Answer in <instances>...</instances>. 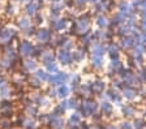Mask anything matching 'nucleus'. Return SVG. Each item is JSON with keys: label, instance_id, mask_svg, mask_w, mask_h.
Segmentation results:
<instances>
[{"label": "nucleus", "instance_id": "obj_3", "mask_svg": "<svg viewBox=\"0 0 146 129\" xmlns=\"http://www.w3.org/2000/svg\"><path fill=\"white\" fill-rule=\"evenodd\" d=\"M67 81H68V74L64 73V72H58V73L50 76V78H48V82L51 83V85H54V86L65 85Z\"/></svg>", "mask_w": 146, "mask_h": 129}, {"label": "nucleus", "instance_id": "obj_25", "mask_svg": "<svg viewBox=\"0 0 146 129\" xmlns=\"http://www.w3.org/2000/svg\"><path fill=\"white\" fill-rule=\"evenodd\" d=\"M33 34H34V31H33V29H31V28L24 30V35H26V37H30V35H33Z\"/></svg>", "mask_w": 146, "mask_h": 129}, {"label": "nucleus", "instance_id": "obj_21", "mask_svg": "<svg viewBox=\"0 0 146 129\" xmlns=\"http://www.w3.org/2000/svg\"><path fill=\"white\" fill-rule=\"evenodd\" d=\"M5 11H7V15H9V16L15 15V7H13L12 4H8V5H7V8H5Z\"/></svg>", "mask_w": 146, "mask_h": 129}, {"label": "nucleus", "instance_id": "obj_19", "mask_svg": "<svg viewBox=\"0 0 146 129\" xmlns=\"http://www.w3.org/2000/svg\"><path fill=\"white\" fill-rule=\"evenodd\" d=\"M93 55L94 58H100V56L103 55V47L102 46H97L93 48Z\"/></svg>", "mask_w": 146, "mask_h": 129}, {"label": "nucleus", "instance_id": "obj_32", "mask_svg": "<svg viewBox=\"0 0 146 129\" xmlns=\"http://www.w3.org/2000/svg\"><path fill=\"white\" fill-rule=\"evenodd\" d=\"M0 76H1V67H0Z\"/></svg>", "mask_w": 146, "mask_h": 129}, {"label": "nucleus", "instance_id": "obj_1", "mask_svg": "<svg viewBox=\"0 0 146 129\" xmlns=\"http://www.w3.org/2000/svg\"><path fill=\"white\" fill-rule=\"evenodd\" d=\"M16 38V30L7 26H0V44L8 46L12 43V40Z\"/></svg>", "mask_w": 146, "mask_h": 129}, {"label": "nucleus", "instance_id": "obj_6", "mask_svg": "<svg viewBox=\"0 0 146 129\" xmlns=\"http://www.w3.org/2000/svg\"><path fill=\"white\" fill-rule=\"evenodd\" d=\"M13 64H15V60L9 59L8 56L3 55L0 58V67H1V69H11L13 67Z\"/></svg>", "mask_w": 146, "mask_h": 129}, {"label": "nucleus", "instance_id": "obj_2", "mask_svg": "<svg viewBox=\"0 0 146 129\" xmlns=\"http://www.w3.org/2000/svg\"><path fill=\"white\" fill-rule=\"evenodd\" d=\"M33 51H34V46L33 43L29 42V40H21L18 43V54L24 58H29V56L33 55Z\"/></svg>", "mask_w": 146, "mask_h": 129}, {"label": "nucleus", "instance_id": "obj_16", "mask_svg": "<svg viewBox=\"0 0 146 129\" xmlns=\"http://www.w3.org/2000/svg\"><path fill=\"white\" fill-rule=\"evenodd\" d=\"M68 94H69V89H68L67 85L59 86V89H58V95L60 97V98H65Z\"/></svg>", "mask_w": 146, "mask_h": 129}, {"label": "nucleus", "instance_id": "obj_34", "mask_svg": "<svg viewBox=\"0 0 146 129\" xmlns=\"http://www.w3.org/2000/svg\"><path fill=\"white\" fill-rule=\"evenodd\" d=\"M143 25H145V28H146V21H145V24H143Z\"/></svg>", "mask_w": 146, "mask_h": 129}, {"label": "nucleus", "instance_id": "obj_26", "mask_svg": "<svg viewBox=\"0 0 146 129\" xmlns=\"http://www.w3.org/2000/svg\"><path fill=\"white\" fill-rule=\"evenodd\" d=\"M78 116H77V115H72V116H70V121H73V123H78Z\"/></svg>", "mask_w": 146, "mask_h": 129}, {"label": "nucleus", "instance_id": "obj_10", "mask_svg": "<svg viewBox=\"0 0 146 129\" xmlns=\"http://www.w3.org/2000/svg\"><path fill=\"white\" fill-rule=\"evenodd\" d=\"M24 69L26 72H33V71H36V63L31 59H27L26 62L24 63Z\"/></svg>", "mask_w": 146, "mask_h": 129}, {"label": "nucleus", "instance_id": "obj_33", "mask_svg": "<svg viewBox=\"0 0 146 129\" xmlns=\"http://www.w3.org/2000/svg\"><path fill=\"white\" fill-rule=\"evenodd\" d=\"M90 1H97V0H90Z\"/></svg>", "mask_w": 146, "mask_h": 129}, {"label": "nucleus", "instance_id": "obj_18", "mask_svg": "<svg viewBox=\"0 0 146 129\" xmlns=\"http://www.w3.org/2000/svg\"><path fill=\"white\" fill-rule=\"evenodd\" d=\"M24 128L25 129H34V125H35V123H34V120H31L30 117H27V119L24 120Z\"/></svg>", "mask_w": 146, "mask_h": 129}, {"label": "nucleus", "instance_id": "obj_11", "mask_svg": "<svg viewBox=\"0 0 146 129\" xmlns=\"http://www.w3.org/2000/svg\"><path fill=\"white\" fill-rule=\"evenodd\" d=\"M11 110H12V103H11L8 99H1V101H0V112L11 111Z\"/></svg>", "mask_w": 146, "mask_h": 129}, {"label": "nucleus", "instance_id": "obj_9", "mask_svg": "<svg viewBox=\"0 0 146 129\" xmlns=\"http://www.w3.org/2000/svg\"><path fill=\"white\" fill-rule=\"evenodd\" d=\"M17 25H18V28L24 31V30H26V29L30 28L31 22H30V20H29V17H21V19H18Z\"/></svg>", "mask_w": 146, "mask_h": 129}, {"label": "nucleus", "instance_id": "obj_14", "mask_svg": "<svg viewBox=\"0 0 146 129\" xmlns=\"http://www.w3.org/2000/svg\"><path fill=\"white\" fill-rule=\"evenodd\" d=\"M51 25L54 26L55 30H63L65 28V20H54V24L51 22Z\"/></svg>", "mask_w": 146, "mask_h": 129}, {"label": "nucleus", "instance_id": "obj_23", "mask_svg": "<svg viewBox=\"0 0 146 129\" xmlns=\"http://www.w3.org/2000/svg\"><path fill=\"white\" fill-rule=\"evenodd\" d=\"M98 25H99V26H106V25H107L106 19H103V17H99V19H98Z\"/></svg>", "mask_w": 146, "mask_h": 129}, {"label": "nucleus", "instance_id": "obj_29", "mask_svg": "<svg viewBox=\"0 0 146 129\" xmlns=\"http://www.w3.org/2000/svg\"><path fill=\"white\" fill-rule=\"evenodd\" d=\"M16 3H22V1H24V0H15Z\"/></svg>", "mask_w": 146, "mask_h": 129}, {"label": "nucleus", "instance_id": "obj_13", "mask_svg": "<svg viewBox=\"0 0 146 129\" xmlns=\"http://www.w3.org/2000/svg\"><path fill=\"white\" fill-rule=\"evenodd\" d=\"M40 59H42V63L43 64H47V63H51V62H54V55H52V52H42V55H40Z\"/></svg>", "mask_w": 146, "mask_h": 129}, {"label": "nucleus", "instance_id": "obj_20", "mask_svg": "<svg viewBox=\"0 0 146 129\" xmlns=\"http://www.w3.org/2000/svg\"><path fill=\"white\" fill-rule=\"evenodd\" d=\"M30 85H33V87H39V86H40V81L38 80L35 76H34L33 78L30 80Z\"/></svg>", "mask_w": 146, "mask_h": 129}, {"label": "nucleus", "instance_id": "obj_31", "mask_svg": "<svg viewBox=\"0 0 146 129\" xmlns=\"http://www.w3.org/2000/svg\"><path fill=\"white\" fill-rule=\"evenodd\" d=\"M85 0H77V3H84Z\"/></svg>", "mask_w": 146, "mask_h": 129}, {"label": "nucleus", "instance_id": "obj_30", "mask_svg": "<svg viewBox=\"0 0 146 129\" xmlns=\"http://www.w3.org/2000/svg\"><path fill=\"white\" fill-rule=\"evenodd\" d=\"M33 1H34V0H26V4L27 3H33Z\"/></svg>", "mask_w": 146, "mask_h": 129}, {"label": "nucleus", "instance_id": "obj_4", "mask_svg": "<svg viewBox=\"0 0 146 129\" xmlns=\"http://www.w3.org/2000/svg\"><path fill=\"white\" fill-rule=\"evenodd\" d=\"M58 59H59V62H60L63 65H68V64L72 63V54H70L68 50L61 48L60 51H59V54H58Z\"/></svg>", "mask_w": 146, "mask_h": 129}, {"label": "nucleus", "instance_id": "obj_5", "mask_svg": "<svg viewBox=\"0 0 146 129\" xmlns=\"http://www.w3.org/2000/svg\"><path fill=\"white\" fill-rule=\"evenodd\" d=\"M36 39L39 40L40 43H46L48 42L50 38H51V33H50L47 29H39V30L36 31Z\"/></svg>", "mask_w": 146, "mask_h": 129}, {"label": "nucleus", "instance_id": "obj_24", "mask_svg": "<svg viewBox=\"0 0 146 129\" xmlns=\"http://www.w3.org/2000/svg\"><path fill=\"white\" fill-rule=\"evenodd\" d=\"M93 64H95V67H100V65H102V60H100V58L93 59Z\"/></svg>", "mask_w": 146, "mask_h": 129}, {"label": "nucleus", "instance_id": "obj_17", "mask_svg": "<svg viewBox=\"0 0 146 129\" xmlns=\"http://www.w3.org/2000/svg\"><path fill=\"white\" fill-rule=\"evenodd\" d=\"M12 128V121L11 119H4L1 117L0 119V129H11Z\"/></svg>", "mask_w": 146, "mask_h": 129}, {"label": "nucleus", "instance_id": "obj_7", "mask_svg": "<svg viewBox=\"0 0 146 129\" xmlns=\"http://www.w3.org/2000/svg\"><path fill=\"white\" fill-rule=\"evenodd\" d=\"M38 4L35 3V0H34L33 3H27L26 4V8H25V12H26L27 16H31V17H34V16L36 15V9H38Z\"/></svg>", "mask_w": 146, "mask_h": 129}, {"label": "nucleus", "instance_id": "obj_15", "mask_svg": "<svg viewBox=\"0 0 146 129\" xmlns=\"http://www.w3.org/2000/svg\"><path fill=\"white\" fill-rule=\"evenodd\" d=\"M46 69L48 73H58L59 72V68H58V64L55 62H51V63H47L46 64Z\"/></svg>", "mask_w": 146, "mask_h": 129}, {"label": "nucleus", "instance_id": "obj_8", "mask_svg": "<svg viewBox=\"0 0 146 129\" xmlns=\"http://www.w3.org/2000/svg\"><path fill=\"white\" fill-rule=\"evenodd\" d=\"M34 76L38 78V80L40 81V82H47L50 78V73L47 71H42V69H38V71H35V74Z\"/></svg>", "mask_w": 146, "mask_h": 129}, {"label": "nucleus", "instance_id": "obj_12", "mask_svg": "<svg viewBox=\"0 0 146 129\" xmlns=\"http://www.w3.org/2000/svg\"><path fill=\"white\" fill-rule=\"evenodd\" d=\"M11 93H12V90H11V87H9L8 85L3 86V87L0 89V98L1 99H8L9 97H11Z\"/></svg>", "mask_w": 146, "mask_h": 129}, {"label": "nucleus", "instance_id": "obj_22", "mask_svg": "<svg viewBox=\"0 0 146 129\" xmlns=\"http://www.w3.org/2000/svg\"><path fill=\"white\" fill-rule=\"evenodd\" d=\"M5 85H8V83H7V78L4 76H0V89Z\"/></svg>", "mask_w": 146, "mask_h": 129}, {"label": "nucleus", "instance_id": "obj_27", "mask_svg": "<svg viewBox=\"0 0 146 129\" xmlns=\"http://www.w3.org/2000/svg\"><path fill=\"white\" fill-rule=\"evenodd\" d=\"M124 46H127V47L132 46V39H129V38H128V39H125L124 40Z\"/></svg>", "mask_w": 146, "mask_h": 129}, {"label": "nucleus", "instance_id": "obj_28", "mask_svg": "<svg viewBox=\"0 0 146 129\" xmlns=\"http://www.w3.org/2000/svg\"><path fill=\"white\" fill-rule=\"evenodd\" d=\"M52 3H59V1H61V0H51Z\"/></svg>", "mask_w": 146, "mask_h": 129}]
</instances>
